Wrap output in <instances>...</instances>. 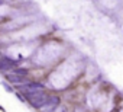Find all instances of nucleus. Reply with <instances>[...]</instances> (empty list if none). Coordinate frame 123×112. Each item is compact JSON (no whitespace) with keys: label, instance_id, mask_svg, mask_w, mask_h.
I'll list each match as a JSON object with an SVG mask.
<instances>
[{"label":"nucleus","instance_id":"1","mask_svg":"<svg viewBox=\"0 0 123 112\" xmlns=\"http://www.w3.org/2000/svg\"><path fill=\"white\" fill-rule=\"evenodd\" d=\"M51 95H48L45 90H41V92H36V93H33V95H29L26 99H28V103L33 108V109H41L43 105H45V102L48 100V98H49Z\"/></svg>","mask_w":123,"mask_h":112},{"label":"nucleus","instance_id":"2","mask_svg":"<svg viewBox=\"0 0 123 112\" xmlns=\"http://www.w3.org/2000/svg\"><path fill=\"white\" fill-rule=\"evenodd\" d=\"M59 103H61L59 96L58 95H51L48 98V100L45 102V105L39 109V112H55L59 108Z\"/></svg>","mask_w":123,"mask_h":112},{"label":"nucleus","instance_id":"3","mask_svg":"<svg viewBox=\"0 0 123 112\" xmlns=\"http://www.w3.org/2000/svg\"><path fill=\"white\" fill-rule=\"evenodd\" d=\"M5 79L7 82H10L12 84H16V86H22V84H26L29 83V80L26 79V76H20V74H16V73H10V74H3Z\"/></svg>","mask_w":123,"mask_h":112},{"label":"nucleus","instance_id":"4","mask_svg":"<svg viewBox=\"0 0 123 112\" xmlns=\"http://www.w3.org/2000/svg\"><path fill=\"white\" fill-rule=\"evenodd\" d=\"M18 61H13L12 58H7L6 57V55H3V57H2V73L3 74H6L9 70L12 71L13 69H16L18 67Z\"/></svg>","mask_w":123,"mask_h":112},{"label":"nucleus","instance_id":"5","mask_svg":"<svg viewBox=\"0 0 123 112\" xmlns=\"http://www.w3.org/2000/svg\"><path fill=\"white\" fill-rule=\"evenodd\" d=\"M12 73L20 74V76H26V77H28V74H29V71H28L26 69H20V67H16V69H13V70H12Z\"/></svg>","mask_w":123,"mask_h":112}]
</instances>
